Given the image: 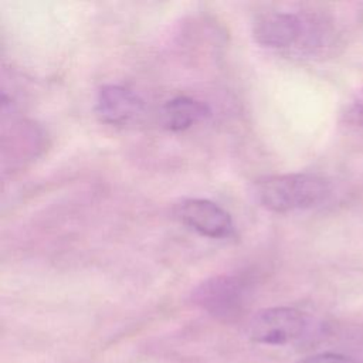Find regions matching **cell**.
Wrapping results in <instances>:
<instances>
[{"label":"cell","instance_id":"1","mask_svg":"<svg viewBox=\"0 0 363 363\" xmlns=\"http://www.w3.org/2000/svg\"><path fill=\"white\" fill-rule=\"evenodd\" d=\"M252 37L264 48L313 55L329 47L333 28L318 14L267 11L254 20Z\"/></svg>","mask_w":363,"mask_h":363},{"label":"cell","instance_id":"2","mask_svg":"<svg viewBox=\"0 0 363 363\" xmlns=\"http://www.w3.org/2000/svg\"><path fill=\"white\" fill-rule=\"evenodd\" d=\"M259 206L274 213L309 210L323 204L332 187L328 179L313 173L272 174L258 179L252 186Z\"/></svg>","mask_w":363,"mask_h":363},{"label":"cell","instance_id":"3","mask_svg":"<svg viewBox=\"0 0 363 363\" xmlns=\"http://www.w3.org/2000/svg\"><path fill=\"white\" fill-rule=\"evenodd\" d=\"M252 281L241 274H221L203 281L193 301L216 319L231 322L242 316L251 302Z\"/></svg>","mask_w":363,"mask_h":363},{"label":"cell","instance_id":"4","mask_svg":"<svg viewBox=\"0 0 363 363\" xmlns=\"http://www.w3.org/2000/svg\"><path fill=\"white\" fill-rule=\"evenodd\" d=\"M308 328L306 315L292 306H274L259 311L250 322L252 342L282 346L299 339Z\"/></svg>","mask_w":363,"mask_h":363},{"label":"cell","instance_id":"5","mask_svg":"<svg viewBox=\"0 0 363 363\" xmlns=\"http://www.w3.org/2000/svg\"><path fill=\"white\" fill-rule=\"evenodd\" d=\"M179 220L208 238H225L234 231V223L227 210L207 199H187L177 207Z\"/></svg>","mask_w":363,"mask_h":363},{"label":"cell","instance_id":"6","mask_svg":"<svg viewBox=\"0 0 363 363\" xmlns=\"http://www.w3.org/2000/svg\"><path fill=\"white\" fill-rule=\"evenodd\" d=\"M95 112L104 123L125 126L139 121L145 112V102L128 86L106 84L98 89Z\"/></svg>","mask_w":363,"mask_h":363},{"label":"cell","instance_id":"7","mask_svg":"<svg viewBox=\"0 0 363 363\" xmlns=\"http://www.w3.org/2000/svg\"><path fill=\"white\" fill-rule=\"evenodd\" d=\"M211 111L207 104L191 96H176L164 102L160 109V123L170 132H183L207 119Z\"/></svg>","mask_w":363,"mask_h":363},{"label":"cell","instance_id":"8","mask_svg":"<svg viewBox=\"0 0 363 363\" xmlns=\"http://www.w3.org/2000/svg\"><path fill=\"white\" fill-rule=\"evenodd\" d=\"M345 121L363 130V88H360L349 101L345 111Z\"/></svg>","mask_w":363,"mask_h":363},{"label":"cell","instance_id":"9","mask_svg":"<svg viewBox=\"0 0 363 363\" xmlns=\"http://www.w3.org/2000/svg\"><path fill=\"white\" fill-rule=\"evenodd\" d=\"M296 363H360V362H357L356 359H353L350 356L326 352V353H318V354L308 356Z\"/></svg>","mask_w":363,"mask_h":363}]
</instances>
